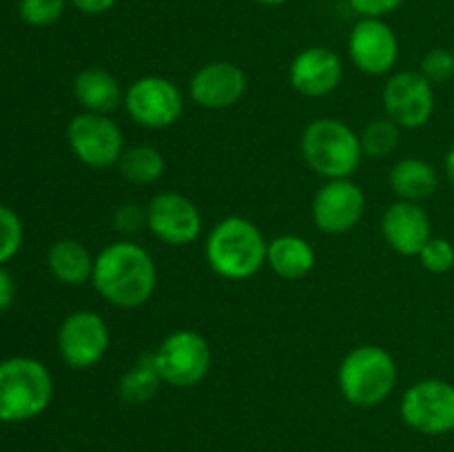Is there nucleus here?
Returning a JSON list of instances; mask_svg holds the SVG:
<instances>
[{
	"mask_svg": "<svg viewBox=\"0 0 454 452\" xmlns=\"http://www.w3.org/2000/svg\"><path fill=\"white\" fill-rule=\"evenodd\" d=\"M91 284L115 308H140L158 288V266L145 246L120 239L96 255Z\"/></svg>",
	"mask_w": 454,
	"mask_h": 452,
	"instance_id": "f257e3e1",
	"label": "nucleus"
},
{
	"mask_svg": "<svg viewBox=\"0 0 454 452\" xmlns=\"http://www.w3.org/2000/svg\"><path fill=\"white\" fill-rule=\"evenodd\" d=\"M266 242L260 226L239 215L224 217L208 233L204 244L208 269L229 282H244L266 264Z\"/></svg>",
	"mask_w": 454,
	"mask_h": 452,
	"instance_id": "f03ea898",
	"label": "nucleus"
},
{
	"mask_svg": "<svg viewBox=\"0 0 454 452\" xmlns=\"http://www.w3.org/2000/svg\"><path fill=\"white\" fill-rule=\"evenodd\" d=\"M397 384L395 357L377 344L348 350L337 368V386L350 406L375 408L393 394Z\"/></svg>",
	"mask_w": 454,
	"mask_h": 452,
	"instance_id": "7ed1b4c3",
	"label": "nucleus"
},
{
	"mask_svg": "<svg viewBox=\"0 0 454 452\" xmlns=\"http://www.w3.org/2000/svg\"><path fill=\"white\" fill-rule=\"evenodd\" d=\"M300 151L310 171L324 180L353 177L364 158L357 133L335 118H317L306 124Z\"/></svg>",
	"mask_w": 454,
	"mask_h": 452,
	"instance_id": "20e7f679",
	"label": "nucleus"
},
{
	"mask_svg": "<svg viewBox=\"0 0 454 452\" xmlns=\"http://www.w3.org/2000/svg\"><path fill=\"white\" fill-rule=\"evenodd\" d=\"M53 399V377L34 357H9L0 362V421L20 424L35 419Z\"/></svg>",
	"mask_w": 454,
	"mask_h": 452,
	"instance_id": "39448f33",
	"label": "nucleus"
},
{
	"mask_svg": "<svg viewBox=\"0 0 454 452\" xmlns=\"http://www.w3.org/2000/svg\"><path fill=\"white\" fill-rule=\"evenodd\" d=\"M153 359L164 384L184 390L207 379L213 353L207 337L191 328H177L160 341Z\"/></svg>",
	"mask_w": 454,
	"mask_h": 452,
	"instance_id": "423d86ee",
	"label": "nucleus"
},
{
	"mask_svg": "<svg viewBox=\"0 0 454 452\" xmlns=\"http://www.w3.org/2000/svg\"><path fill=\"white\" fill-rule=\"evenodd\" d=\"M402 421L426 437L454 433V384L446 379H421L403 393L399 403Z\"/></svg>",
	"mask_w": 454,
	"mask_h": 452,
	"instance_id": "0eeeda50",
	"label": "nucleus"
},
{
	"mask_svg": "<svg viewBox=\"0 0 454 452\" xmlns=\"http://www.w3.org/2000/svg\"><path fill=\"white\" fill-rule=\"evenodd\" d=\"M122 106L137 127L162 131L180 120L184 97L176 82L164 75H145L129 84Z\"/></svg>",
	"mask_w": 454,
	"mask_h": 452,
	"instance_id": "6e6552de",
	"label": "nucleus"
},
{
	"mask_svg": "<svg viewBox=\"0 0 454 452\" xmlns=\"http://www.w3.org/2000/svg\"><path fill=\"white\" fill-rule=\"evenodd\" d=\"M67 142L71 153L89 168L118 167L124 153L122 129L115 120L102 113L82 111L74 115L67 127Z\"/></svg>",
	"mask_w": 454,
	"mask_h": 452,
	"instance_id": "1a4fd4ad",
	"label": "nucleus"
},
{
	"mask_svg": "<svg viewBox=\"0 0 454 452\" xmlns=\"http://www.w3.org/2000/svg\"><path fill=\"white\" fill-rule=\"evenodd\" d=\"M56 344L67 366L74 370H89L98 366L109 350V326L96 310H75L62 319Z\"/></svg>",
	"mask_w": 454,
	"mask_h": 452,
	"instance_id": "9d476101",
	"label": "nucleus"
},
{
	"mask_svg": "<svg viewBox=\"0 0 454 452\" xmlns=\"http://www.w3.org/2000/svg\"><path fill=\"white\" fill-rule=\"evenodd\" d=\"M386 118L399 129H421L434 113V87L419 71H397L381 91Z\"/></svg>",
	"mask_w": 454,
	"mask_h": 452,
	"instance_id": "9b49d317",
	"label": "nucleus"
},
{
	"mask_svg": "<svg viewBox=\"0 0 454 452\" xmlns=\"http://www.w3.org/2000/svg\"><path fill=\"white\" fill-rule=\"evenodd\" d=\"M364 211H366V195L362 186L353 182V177L324 182L310 207L315 226L326 235L350 233L362 222Z\"/></svg>",
	"mask_w": 454,
	"mask_h": 452,
	"instance_id": "f8f14e48",
	"label": "nucleus"
},
{
	"mask_svg": "<svg viewBox=\"0 0 454 452\" xmlns=\"http://www.w3.org/2000/svg\"><path fill=\"white\" fill-rule=\"evenodd\" d=\"M146 229L168 246L193 244L202 233V215L193 199L176 191H164L146 204Z\"/></svg>",
	"mask_w": 454,
	"mask_h": 452,
	"instance_id": "ddd939ff",
	"label": "nucleus"
},
{
	"mask_svg": "<svg viewBox=\"0 0 454 452\" xmlns=\"http://www.w3.org/2000/svg\"><path fill=\"white\" fill-rule=\"evenodd\" d=\"M348 56L366 75H386L399 58V40L384 18H359L348 35Z\"/></svg>",
	"mask_w": 454,
	"mask_h": 452,
	"instance_id": "4468645a",
	"label": "nucleus"
},
{
	"mask_svg": "<svg viewBox=\"0 0 454 452\" xmlns=\"http://www.w3.org/2000/svg\"><path fill=\"white\" fill-rule=\"evenodd\" d=\"M248 89V78L242 66L229 60L202 65L189 82V96L200 109L224 111L238 105Z\"/></svg>",
	"mask_w": 454,
	"mask_h": 452,
	"instance_id": "2eb2a0df",
	"label": "nucleus"
},
{
	"mask_svg": "<svg viewBox=\"0 0 454 452\" xmlns=\"http://www.w3.org/2000/svg\"><path fill=\"white\" fill-rule=\"evenodd\" d=\"M344 78L341 58L328 47H306L293 58L288 66V82L300 96H331Z\"/></svg>",
	"mask_w": 454,
	"mask_h": 452,
	"instance_id": "dca6fc26",
	"label": "nucleus"
},
{
	"mask_svg": "<svg viewBox=\"0 0 454 452\" xmlns=\"http://www.w3.org/2000/svg\"><path fill=\"white\" fill-rule=\"evenodd\" d=\"M381 238L399 255L417 257L433 238V222L421 204L397 199L381 217Z\"/></svg>",
	"mask_w": 454,
	"mask_h": 452,
	"instance_id": "f3484780",
	"label": "nucleus"
},
{
	"mask_svg": "<svg viewBox=\"0 0 454 452\" xmlns=\"http://www.w3.org/2000/svg\"><path fill=\"white\" fill-rule=\"evenodd\" d=\"M74 96L82 111L109 115L124 102V91L118 78L100 66L82 69L74 78Z\"/></svg>",
	"mask_w": 454,
	"mask_h": 452,
	"instance_id": "a211bd4d",
	"label": "nucleus"
},
{
	"mask_svg": "<svg viewBox=\"0 0 454 452\" xmlns=\"http://www.w3.org/2000/svg\"><path fill=\"white\" fill-rule=\"evenodd\" d=\"M315 261H317L315 248L300 235H279L270 239L266 248V264L278 277L288 282L304 279L315 269Z\"/></svg>",
	"mask_w": 454,
	"mask_h": 452,
	"instance_id": "6ab92c4d",
	"label": "nucleus"
},
{
	"mask_svg": "<svg viewBox=\"0 0 454 452\" xmlns=\"http://www.w3.org/2000/svg\"><path fill=\"white\" fill-rule=\"evenodd\" d=\"M388 184L403 202L421 204L433 198L439 186V173L430 162L421 158H402L388 173Z\"/></svg>",
	"mask_w": 454,
	"mask_h": 452,
	"instance_id": "aec40b11",
	"label": "nucleus"
},
{
	"mask_svg": "<svg viewBox=\"0 0 454 452\" xmlns=\"http://www.w3.org/2000/svg\"><path fill=\"white\" fill-rule=\"evenodd\" d=\"M93 261L96 257L89 253V248L71 238L53 242L47 253L49 270L58 282L67 284V286H82V284L91 282Z\"/></svg>",
	"mask_w": 454,
	"mask_h": 452,
	"instance_id": "412c9836",
	"label": "nucleus"
},
{
	"mask_svg": "<svg viewBox=\"0 0 454 452\" xmlns=\"http://www.w3.org/2000/svg\"><path fill=\"white\" fill-rule=\"evenodd\" d=\"M160 384L164 381L155 366L153 353H146L137 357L136 363L120 377L118 394L122 401L131 403V406H142L158 394Z\"/></svg>",
	"mask_w": 454,
	"mask_h": 452,
	"instance_id": "4be33fe9",
	"label": "nucleus"
},
{
	"mask_svg": "<svg viewBox=\"0 0 454 452\" xmlns=\"http://www.w3.org/2000/svg\"><path fill=\"white\" fill-rule=\"evenodd\" d=\"M164 168H167V162H164V155L160 153V149L151 144H136L124 149L122 158L118 162L120 175L124 177L131 184H153L160 177L164 175Z\"/></svg>",
	"mask_w": 454,
	"mask_h": 452,
	"instance_id": "5701e85b",
	"label": "nucleus"
},
{
	"mask_svg": "<svg viewBox=\"0 0 454 452\" xmlns=\"http://www.w3.org/2000/svg\"><path fill=\"white\" fill-rule=\"evenodd\" d=\"M399 140H402V129L388 118L372 120L371 124L364 127L362 136H359L364 155L372 160H384L393 155L397 151Z\"/></svg>",
	"mask_w": 454,
	"mask_h": 452,
	"instance_id": "b1692460",
	"label": "nucleus"
},
{
	"mask_svg": "<svg viewBox=\"0 0 454 452\" xmlns=\"http://www.w3.org/2000/svg\"><path fill=\"white\" fill-rule=\"evenodd\" d=\"M67 0H18V16L29 27H51L62 18Z\"/></svg>",
	"mask_w": 454,
	"mask_h": 452,
	"instance_id": "393cba45",
	"label": "nucleus"
},
{
	"mask_svg": "<svg viewBox=\"0 0 454 452\" xmlns=\"http://www.w3.org/2000/svg\"><path fill=\"white\" fill-rule=\"evenodd\" d=\"M22 239H25V229H22L20 217L16 215V211L0 204V266L18 255Z\"/></svg>",
	"mask_w": 454,
	"mask_h": 452,
	"instance_id": "a878e982",
	"label": "nucleus"
},
{
	"mask_svg": "<svg viewBox=\"0 0 454 452\" xmlns=\"http://www.w3.org/2000/svg\"><path fill=\"white\" fill-rule=\"evenodd\" d=\"M417 257H419V264L428 273L443 275L454 269V246L450 239L446 238H434L433 235Z\"/></svg>",
	"mask_w": 454,
	"mask_h": 452,
	"instance_id": "bb28decb",
	"label": "nucleus"
},
{
	"mask_svg": "<svg viewBox=\"0 0 454 452\" xmlns=\"http://www.w3.org/2000/svg\"><path fill=\"white\" fill-rule=\"evenodd\" d=\"M419 74L430 84H446L454 78V53L446 47H434L421 58Z\"/></svg>",
	"mask_w": 454,
	"mask_h": 452,
	"instance_id": "cd10ccee",
	"label": "nucleus"
},
{
	"mask_svg": "<svg viewBox=\"0 0 454 452\" xmlns=\"http://www.w3.org/2000/svg\"><path fill=\"white\" fill-rule=\"evenodd\" d=\"M406 0H348L350 9L359 13V18H384L397 12Z\"/></svg>",
	"mask_w": 454,
	"mask_h": 452,
	"instance_id": "c85d7f7f",
	"label": "nucleus"
},
{
	"mask_svg": "<svg viewBox=\"0 0 454 452\" xmlns=\"http://www.w3.org/2000/svg\"><path fill=\"white\" fill-rule=\"evenodd\" d=\"M142 224H146V211H142L136 204H124L114 213V226L122 233H133Z\"/></svg>",
	"mask_w": 454,
	"mask_h": 452,
	"instance_id": "c756f323",
	"label": "nucleus"
},
{
	"mask_svg": "<svg viewBox=\"0 0 454 452\" xmlns=\"http://www.w3.org/2000/svg\"><path fill=\"white\" fill-rule=\"evenodd\" d=\"M67 3L74 4L78 12L87 13V16H102V13L111 12L118 0H67Z\"/></svg>",
	"mask_w": 454,
	"mask_h": 452,
	"instance_id": "7c9ffc66",
	"label": "nucleus"
},
{
	"mask_svg": "<svg viewBox=\"0 0 454 452\" xmlns=\"http://www.w3.org/2000/svg\"><path fill=\"white\" fill-rule=\"evenodd\" d=\"M13 297H16V284H13L9 270L0 266V313L13 304Z\"/></svg>",
	"mask_w": 454,
	"mask_h": 452,
	"instance_id": "2f4dec72",
	"label": "nucleus"
},
{
	"mask_svg": "<svg viewBox=\"0 0 454 452\" xmlns=\"http://www.w3.org/2000/svg\"><path fill=\"white\" fill-rule=\"evenodd\" d=\"M443 171H446L448 180H450V184L454 186V146L448 149L446 158H443Z\"/></svg>",
	"mask_w": 454,
	"mask_h": 452,
	"instance_id": "473e14b6",
	"label": "nucleus"
},
{
	"mask_svg": "<svg viewBox=\"0 0 454 452\" xmlns=\"http://www.w3.org/2000/svg\"><path fill=\"white\" fill-rule=\"evenodd\" d=\"M257 4H264V7H279V4L288 3V0H253Z\"/></svg>",
	"mask_w": 454,
	"mask_h": 452,
	"instance_id": "72a5a7b5",
	"label": "nucleus"
}]
</instances>
